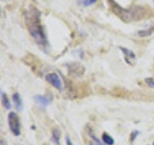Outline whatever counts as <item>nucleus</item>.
Wrapping results in <instances>:
<instances>
[{"mask_svg":"<svg viewBox=\"0 0 154 145\" xmlns=\"http://www.w3.org/2000/svg\"><path fill=\"white\" fill-rule=\"evenodd\" d=\"M66 143H67V145H73L72 144L71 139L68 137H66Z\"/></svg>","mask_w":154,"mask_h":145,"instance_id":"f3484780","label":"nucleus"},{"mask_svg":"<svg viewBox=\"0 0 154 145\" xmlns=\"http://www.w3.org/2000/svg\"><path fill=\"white\" fill-rule=\"evenodd\" d=\"M40 11H38L35 7L31 6L30 13L27 15L26 20L28 28H29V33L32 36L34 41L40 46H48V43L47 39H46L45 27L40 23Z\"/></svg>","mask_w":154,"mask_h":145,"instance_id":"f03ea898","label":"nucleus"},{"mask_svg":"<svg viewBox=\"0 0 154 145\" xmlns=\"http://www.w3.org/2000/svg\"><path fill=\"white\" fill-rule=\"evenodd\" d=\"M1 103L6 109H11L12 108L10 100H9L7 94H5L4 92H1Z\"/></svg>","mask_w":154,"mask_h":145,"instance_id":"1a4fd4ad","label":"nucleus"},{"mask_svg":"<svg viewBox=\"0 0 154 145\" xmlns=\"http://www.w3.org/2000/svg\"><path fill=\"white\" fill-rule=\"evenodd\" d=\"M110 7L112 12L121 18L124 23H131L134 20H141L144 18H148L153 15L149 9H146L142 6H136L134 8L124 9L115 3L113 0H109Z\"/></svg>","mask_w":154,"mask_h":145,"instance_id":"f257e3e1","label":"nucleus"},{"mask_svg":"<svg viewBox=\"0 0 154 145\" xmlns=\"http://www.w3.org/2000/svg\"><path fill=\"white\" fill-rule=\"evenodd\" d=\"M119 49H121L122 53L124 54V60L128 65L134 66L135 64H136V59H137L136 54H135L132 50L128 49L126 48H123V46H119Z\"/></svg>","mask_w":154,"mask_h":145,"instance_id":"423d86ee","label":"nucleus"},{"mask_svg":"<svg viewBox=\"0 0 154 145\" xmlns=\"http://www.w3.org/2000/svg\"><path fill=\"white\" fill-rule=\"evenodd\" d=\"M138 134H139V132H137V131H136V132H133V133H132L131 135H130V137H131L130 139H131V141H133L135 138H136V137H137Z\"/></svg>","mask_w":154,"mask_h":145,"instance_id":"dca6fc26","label":"nucleus"},{"mask_svg":"<svg viewBox=\"0 0 154 145\" xmlns=\"http://www.w3.org/2000/svg\"><path fill=\"white\" fill-rule=\"evenodd\" d=\"M68 72H70V75H73L75 77H82L85 72V68L80 63H70L68 65Z\"/></svg>","mask_w":154,"mask_h":145,"instance_id":"39448f33","label":"nucleus"},{"mask_svg":"<svg viewBox=\"0 0 154 145\" xmlns=\"http://www.w3.org/2000/svg\"><path fill=\"white\" fill-rule=\"evenodd\" d=\"M60 138H61V132H60L59 129L55 128L54 130L52 131V141L55 144L59 145L60 144Z\"/></svg>","mask_w":154,"mask_h":145,"instance_id":"9b49d317","label":"nucleus"},{"mask_svg":"<svg viewBox=\"0 0 154 145\" xmlns=\"http://www.w3.org/2000/svg\"><path fill=\"white\" fill-rule=\"evenodd\" d=\"M146 82L150 88H154V77L146 78Z\"/></svg>","mask_w":154,"mask_h":145,"instance_id":"4468645a","label":"nucleus"},{"mask_svg":"<svg viewBox=\"0 0 154 145\" xmlns=\"http://www.w3.org/2000/svg\"><path fill=\"white\" fill-rule=\"evenodd\" d=\"M91 137H92V138H93V140L95 141V143L96 144V145H105L104 143H102V142H100V140L97 138L93 134H91Z\"/></svg>","mask_w":154,"mask_h":145,"instance_id":"2eb2a0df","label":"nucleus"},{"mask_svg":"<svg viewBox=\"0 0 154 145\" xmlns=\"http://www.w3.org/2000/svg\"><path fill=\"white\" fill-rule=\"evenodd\" d=\"M102 141L105 145H114L115 140L111 135L108 134L107 133H103L102 134Z\"/></svg>","mask_w":154,"mask_h":145,"instance_id":"f8f14e48","label":"nucleus"},{"mask_svg":"<svg viewBox=\"0 0 154 145\" xmlns=\"http://www.w3.org/2000/svg\"><path fill=\"white\" fill-rule=\"evenodd\" d=\"M8 123H9V127H10V130L13 133V134L15 135V137H18L21 133V130H20V118H18L17 113L13 112V111L9 113Z\"/></svg>","mask_w":154,"mask_h":145,"instance_id":"7ed1b4c3","label":"nucleus"},{"mask_svg":"<svg viewBox=\"0 0 154 145\" xmlns=\"http://www.w3.org/2000/svg\"><path fill=\"white\" fill-rule=\"evenodd\" d=\"M154 32V27H149L147 29H142L140 31H138V36L141 38H144V37H148L150 35H152V33Z\"/></svg>","mask_w":154,"mask_h":145,"instance_id":"9d476101","label":"nucleus"},{"mask_svg":"<svg viewBox=\"0 0 154 145\" xmlns=\"http://www.w3.org/2000/svg\"><path fill=\"white\" fill-rule=\"evenodd\" d=\"M45 80L47 81L48 83L51 84L53 87H55L57 90L61 91V92L63 91V82L58 74H56V72H49V74H46Z\"/></svg>","mask_w":154,"mask_h":145,"instance_id":"20e7f679","label":"nucleus"},{"mask_svg":"<svg viewBox=\"0 0 154 145\" xmlns=\"http://www.w3.org/2000/svg\"><path fill=\"white\" fill-rule=\"evenodd\" d=\"M0 144H1V145H7V144H6V142H5V141L4 140H1V142H0Z\"/></svg>","mask_w":154,"mask_h":145,"instance_id":"a211bd4d","label":"nucleus"},{"mask_svg":"<svg viewBox=\"0 0 154 145\" xmlns=\"http://www.w3.org/2000/svg\"><path fill=\"white\" fill-rule=\"evenodd\" d=\"M153 145H154V143H153Z\"/></svg>","mask_w":154,"mask_h":145,"instance_id":"aec40b11","label":"nucleus"},{"mask_svg":"<svg viewBox=\"0 0 154 145\" xmlns=\"http://www.w3.org/2000/svg\"><path fill=\"white\" fill-rule=\"evenodd\" d=\"M34 101H35V103L37 105H39L40 106H42V108H46V106L51 103V100L43 95H36L34 97Z\"/></svg>","mask_w":154,"mask_h":145,"instance_id":"0eeeda50","label":"nucleus"},{"mask_svg":"<svg viewBox=\"0 0 154 145\" xmlns=\"http://www.w3.org/2000/svg\"><path fill=\"white\" fill-rule=\"evenodd\" d=\"M153 2H154V0H153Z\"/></svg>","mask_w":154,"mask_h":145,"instance_id":"6ab92c4d","label":"nucleus"},{"mask_svg":"<svg viewBox=\"0 0 154 145\" xmlns=\"http://www.w3.org/2000/svg\"><path fill=\"white\" fill-rule=\"evenodd\" d=\"M13 101H14V103L17 111H21L23 108V103H22V99H21L20 94L15 93L14 95H13Z\"/></svg>","mask_w":154,"mask_h":145,"instance_id":"6e6552de","label":"nucleus"},{"mask_svg":"<svg viewBox=\"0 0 154 145\" xmlns=\"http://www.w3.org/2000/svg\"><path fill=\"white\" fill-rule=\"evenodd\" d=\"M97 0H77L78 4L81 6H84V7H89V6L95 4Z\"/></svg>","mask_w":154,"mask_h":145,"instance_id":"ddd939ff","label":"nucleus"}]
</instances>
